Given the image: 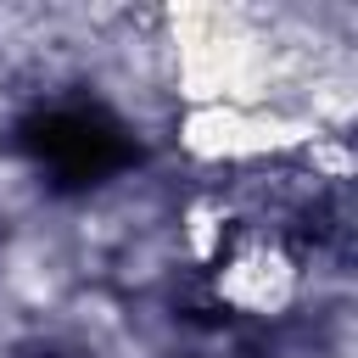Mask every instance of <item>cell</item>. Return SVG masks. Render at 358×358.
Segmentation results:
<instances>
[{"instance_id": "obj_1", "label": "cell", "mask_w": 358, "mask_h": 358, "mask_svg": "<svg viewBox=\"0 0 358 358\" xmlns=\"http://www.w3.org/2000/svg\"><path fill=\"white\" fill-rule=\"evenodd\" d=\"M22 145L56 185H101L106 173L134 162V140L101 106H50L22 123Z\"/></svg>"}]
</instances>
